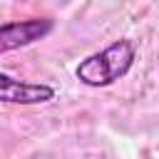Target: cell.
<instances>
[{"mask_svg":"<svg viewBox=\"0 0 159 159\" xmlns=\"http://www.w3.org/2000/svg\"><path fill=\"white\" fill-rule=\"evenodd\" d=\"M132 62H134V45L129 40H117L102 52L84 57L77 65L75 75L87 87H107L119 77H124L132 70Z\"/></svg>","mask_w":159,"mask_h":159,"instance_id":"6da1fadb","label":"cell"},{"mask_svg":"<svg viewBox=\"0 0 159 159\" xmlns=\"http://www.w3.org/2000/svg\"><path fill=\"white\" fill-rule=\"evenodd\" d=\"M52 30L50 17H30V20H15L0 25V52L27 47L37 40H42Z\"/></svg>","mask_w":159,"mask_h":159,"instance_id":"7a4b0ae2","label":"cell"},{"mask_svg":"<svg viewBox=\"0 0 159 159\" xmlns=\"http://www.w3.org/2000/svg\"><path fill=\"white\" fill-rule=\"evenodd\" d=\"M55 99V87L42 82H22L0 72V102L7 104H45Z\"/></svg>","mask_w":159,"mask_h":159,"instance_id":"3957f363","label":"cell"}]
</instances>
